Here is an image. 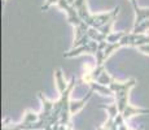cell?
Here are the masks:
<instances>
[{
	"label": "cell",
	"mask_w": 149,
	"mask_h": 130,
	"mask_svg": "<svg viewBox=\"0 0 149 130\" xmlns=\"http://www.w3.org/2000/svg\"><path fill=\"white\" fill-rule=\"evenodd\" d=\"M74 1H75V0H68V3H69V4H71V5L74 4Z\"/></svg>",
	"instance_id": "obj_17"
},
{
	"label": "cell",
	"mask_w": 149,
	"mask_h": 130,
	"mask_svg": "<svg viewBox=\"0 0 149 130\" xmlns=\"http://www.w3.org/2000/svg\"><path fill=\"white\" fill-rule=\"evenodd\" d=\"M90 86H91V90L99 92V94H101V95H105V96H111V95H114L113 90H111L109 86L107 87V86H104V85H100V83H97L96 81L91 83Z\"/></svg>",
	"instance_id": "obj_5"
},
{
	"label": "cell",
	"mask_w": 149,
	"mask_h": 130,
	"mask_svg": "<svg viewBox=\"0 0 149 130\" xmlns=\"http://www.w3.org/2000/svg\"><path fill=\"white\" fill-rule=\"evenodd\" d=\"M118 130H130V129H128V126L126 125V122H123V124H121V125L118 126Z\"/></svg>",
	"instance_id": "obj_14"
},
{
	"label": "cell",
	"mask_w": 149,
	"mask_h": 130,
	"mask_svg": "<svg viewBox=\"0 0 149 130\" xmlns=\"http://www.w3.org/2000/svg\"><path fill=\"white\" fill-rule=\"evenodd\" d=\"M58 130H73V126L71 125H60Z\"/></svg>",
	"instance_id": "obj_13"
},
{
	"label": "cell",
	"mask_w": 149,
	"mask_h": 130,
	"mask_svg": "<svg viewBox=\"0 0 149 130\" xmlns=\"http://www.w3.org/2000/svg\"><path fill=\"white\" fill-rule=\"evenodd\" d=\"M73 130H74V129H73Z\"/></svg>",
	"instance_id": "obj_18"
},
{
	"label": "cell",
	"mask_w": 149,
	"mask_h": 130,
	"mask_svg": "<svg viewBox=\"0 0 149 130\" xmlns=\"http://www.w3.org/2000/svg\"><path fill=\"white\" fill-rule=\"evenodd\" d=\"M93 90H90L88 91V94L86 95L84 98H82L81 100H70V113H71V116L73 115H75V113H78L81 109L84 108V105L87 104V102L91 99V96H92V94H93Z\"/></svg>",
	"instance_id": "obj_2"
},
{
	"label": "cell",
	"mask_w": 149,
	"mask_h": 130,
	"mask_svg": "<svg viewBox=\"0 0 149 130\" xmlns=\"http://www.w3.org/2000/svg\"><path fill=\"white\" fill-rule=\"evenodd\" d=\"M135 14H136V20H135V25H134V27L137 26V25H140L141 22H144L145 20H149V9L137 8V9H135Z\"/></svg>",
	"instance_id": "obj_6"
},
{
	"label": "cell",
	"mask_w": 149,
	"mask_h": 130,
	"mask_svg": "<svg viewBox=\"0 0 149 130\" xmlns=\"http://www.w3.org/2000/svg\"><path fill=\"white\" fill-rule=\"evenodd\" d=\"M100 108H102V109H105V111H108L109 117H111V118H116L117 116H118V113H119L117 104H110V105H100Z\"/></svg>",
	"instance_id": "obj_10"
},
{
	"label": "cell",
	"mask_w": 149,
	"mask_h": 130,
	"mask_svg": "<svg viewBox=\"0 0 149 130\" xmlns=\"http://www.w3.org/2000/svg\"><path fill=\"white\" fill-rule=\"evenodd\" d=\"M126 31H119V33H111V34H109V35L107 37V42L108 43H117V42H119L123 37L126 35Z\"/></svg>",
	"instance_id": "obj_11"
},
{
	"label": "cell",
	"mask_w": 149,
	"mask_h": 130,
	"mask_svg": "<svg viewBox=\"0 0 149 130\" xmlns=\"http://www.w3.org/2000/svg\"><path fill=\"white\" fill-rule=\"evenodd\" d=\"M96 130H110V129L105 128V126H104V125H102V126H97V128H96Z\"/></svg>",
	"instance_id": "obj_16"
},
{
	"label": "cell",
	"mask_w": 149,
	"mask_h": 130,
	"mask_svg": "<svg viewBox=\"0 0 149 130\" xmlns=\"http://www.w3.org/2000/svg\"><path fill=\"white\" fill-rule=\"evenodd\" d=\"M136 85V79L131 78V79L126 81V82H117L116 79L109 85V87L113 90L114 96H116V104L118 107L119 113L125 111V108L128 105V92Z\"/></svg>",
	"instance_id": "obj_1"
},
{
	"label": "cell",
	"mask_w": 149,
	"mask_h": 130,
	"mask_svg": "<svg viewBox=\"0 0 149 130\" xmlns=\"http://www.w3.org/2000/svg\"><path fill=\"white\" fill-rule=\"evenodd\" d=\"M54 78H56V85H57V90H58L60 94H62L65 90L68 89V85L66 81H65V77H64V73H62L61 69H57L56 73H54Z\"/></svg>",
	"instance_id": "obj_4"
},
{
	"label": "cell",
	"mask_w": 149,
	"mask_h": 130,
	"mask_svg": "<svg viewBox=\"0 0 149 130\" xmlns=\"http://www.w3.org/2000/svg\"><path fill=\"white\" fill-rule=\"evenodd\" d=\"M139 48L140 51L143 52V53H145V55H149V44H143V46H139Z\"/></svg>",
	"instance_id": "obj_12"
},
{
	"label": "cell",
	"mask_w": 149,
	"mask_h": 130,
	"mask_svg": "<svg viewBox=\"0 0 149 130\" xmlns=\"http://www.w3.org/2000/svg\"><path fill=\"white\" fill-rule=\"evenodd\" d=\"M40 120V115L35 113L33 111H26L24 113V118H22V122H26V124H34V122H38Z\"/></svg>",
	"instance_id": "obj_8"
},
{
	"label": "cell",
	"mask_w": 149,
	"mask_h": 130,
	"mask_svg": "<svg viewBox=\"0 0 149 130\" xmlns=\"http://www.w3.org/2000/svg\"><path fill=\"white\" fill-rule=\"evenodd\" d=\"M149 109L148 108H137V107H134L131 104H128L125 108V111L122 112V116L125 117V120H128L132 116H136V115H148Z\"/></svg>",
	"instance_id": "obj_3"
},
{
	"label": "cell",
	"mask_w": 149,
	"mask_h": 130,
	"mask_svg": "<svg viewBox=\"0 0 149 130\" xmlns=\"http://www.w3.org/2000/svg\"><path fill=\"white\" fill-rule=\"evenodd\" d=\"M87 35L90 37L92 40H96V42H99V43L100 42H105V40H107V37L102 35V34L100 33L99 29H95V27H90V29H88Z\"/></svg>",
	"instance_id": "obj_7"
},
{
	"label": "cell",
	"mask_w": 149,
	"mask_h": 130,
	"mask_svg": "<svg viewBox=\"0 0 149 130\" xmlns=\"http://www.w3.org/2000/svg\"><path fill=\"white\" fill-rule=\"evenodd\" d=\"M113 81H114V78L111 77L107 70L101 72V74H100V76L96 78V82L100 83V85H104V86H109L111 82H113Z\"/></svg>",
	"instance_id": "obj_9"
},
{
	"label": "cell",
	"mask_w": 149,
	"mask_h": 130,
	"mask_svg": "<svg viewBox=\"0 0 149 130\" xmlns=\"http://www.w3.org/2000/svg\"><path fill=\"white\" fill-rule=\"evenodd\" d=\"M130 3H131V5L134 7V11L139 8V7H137V4H136V0H130Z\"/></svg>",
	"instance_id": "obj_15"
}]
</instances>
